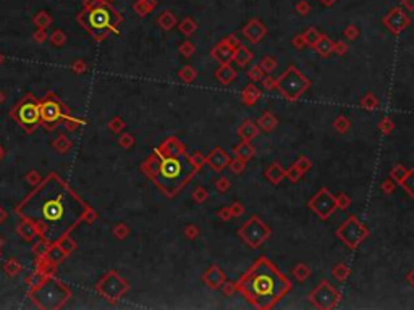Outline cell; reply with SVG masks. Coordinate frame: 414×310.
Returning <instances> with one entry per match:
<instances>
[{"label":"cell","instance_id":"cell-1","mask_svg":"<svg viewBox=\"0 0 414 310\" xmlns=\"http://www.w3.org/2000/svg\"><path fill=\"white\" fill-rule=\"evenodd\" d=\"M81 212L79 202L55 178H49L21 206V213L38 223L47 239H57L67 233L76 223Z\"/></svg>","mask_w":414,"mask_h":310},{"label":"cell","instance_id":"cell-2","mask_svg":"<svg viewBox=\"0 0 414 310\" xmlns=\"http://www.w3.org/2000/svg\"><path fill=\"white\" fill-rule=\"evenodd\" d=\"M144 171L167 197H173L199 170L191 162L186 145L178 138H168L147 159Z\"/></svg>","mask_w":414,"mask_h":310},{"label":"cell","instance_id":"cell-3","mask_svg":"<svg viewBox=\"0 0 414 310\" xmlns=\"http://www.w3.org/2000/svg\"><path fill=\"white\" fill-rule=\"evenodd\" d=\"M235 285L236 292H240L249 306L257 310L274 309L293 289L290 278L265 255L259 257Z\"/></svg>","mask_w":414,"mask_h":310},{"label":"cell","instance_id":"cell-4","mask_svg":"<svg viewBox=\"0 0 414 310\" xmlns=\"http://www.w3.org/2000/svg\"><path fill=\"white\" fill-rule=\"evenodd\" d=\"M311 80L304 76L295 65H290L286 70L277 78V91L290 102L301 99L309 91Z\"/></svg>","mask_w":414,"mask_h":310},{"label":"cell","instance_id":"cell-5","mask_svg":"<svg viewBox=\"0 0 414 310\" xmlns=\"http://www.w3.org/2000/svg\"><path fill=\"white\" fill-rule=\"evenodd\" d=\"M335 234L348 249L356 250L359 246L363 244V241L369 238L370 233H369V228L361 222L356 215H349V217L338 227Z\"/></svg>","mask_w":414,"mask_h":310},{"label":"cell","instance_id":"cell-6","mask_svg":"<svg viewBox=\"0 0 414 310\" xmlns=\"http://www.w3.org/2000/svg\"><path fill=\"white\" fill-rule=\"evenodd\" d=\"M236 234L243 239V243L253 249H259L270 238L272 229L265 222H262L257 215H251L248 222L236 231Z\"/></svg>","mask_w":414,"mask_h":310},{"label":"cell","instance_id":"cell-7","mask_svg":"<svg viewBox=\"0 0 414 310\" xmlns=\"http://www.w3.org/2000/svg\"><path fill=\"white\" fill-rule=\"evenodd\" d=\"M307 299H309V302L316 309L332 310L338 306L340 301H342V294L335 289V286H333L330 281L322 280L319 285L309 292Z\"/></svg>","mask_w":414,"mask_h":310},{"label":"cell","instance_id":"cell-8","mask_svg":"<svg viewBox=\"0 0 414 310\" xmlns=\"http://www.w3.org/2000/svg\"><path fill=\"white\" fill-rule=\"evenodd\" d=\"M307 208H311V212L317 215L321 220L327 222L337 210L335 196H333L327 187H321L319 191L307 201Z\"/></svg>","mask_w":414,"mask_h":310},{"label":"cell","instance_id":"cell-9","mask_svg":"<svg viewBox=\"0 0 414 310\" xmlns=\"http://www.w3.org/2000/svg\"><path fill=\"white\" fill-rule=\"evenodd\" d=\"M17 118H18V122L24 126V128L33 129L34 126L39 123V118H41L38 105H36L34 102L23 103L17 110Z\"/></svg>","mask_w":414,"mask_h":310},{"label":"cell","instance_id":"cell-10","mask_svg":"<svg viewBox=\"0 0 414 310\" xmlns=\"http://www.w3.org/2000/svg\"><path fill=\"white\" fill-rule=\"evenodd\" d=\"M114 12L107 7H95L94 10H91V13H89V26H91L92 29H105L109 28L110 24H112V20H114Z\"/></svg>","mask_w":414,"mask_h":310},{"label":"cell","instance_id":"cell-11","mask_svg":"<svg viewBox=\"0 0 414 310\" xmlns=\"http://www.w3.org/2000/svg\"><path fill=\"white\" fill-rule=\"evenodd\" d=\"M384 24L393 34H401L410 26V18H408V15L403 13V10L395 8L384 18Z\"/></svg>","mask_w":414,"mask_h":310},{"label":"cell","instance_id":"cell-12","mask_svg":"<svg viewBox=\"0 0 414 310\" xmlns=\"http://www.w3.org/2000/svg\"><path fill=\"white\" fill-rule=\"evenodd\" d=\"M230 155L228 152H225L222 147H215L209 152V155H206V165L210 166L212 171L215 173H222L230 164Z\"/></svg>","mask_w":414,"mask_h":310},{"label":"cell","instance_id":"cell-13","mask_svg":"<svg viewBox=\"0 0 414 310\" xmlns=\"http://www.w3.org/2000/svg\"><path fill=\"white\" fill-rule=\"evenodd\" d=\"M203 281L209 289H220L222 285L227 281V275L219 265H210L209 269L204 271Z\"/></svg>","mask_w":414,"mask_h":310},{"label":"cell","instance_id":"cell-14","mask_svg":"<svg viewBox=\"0 0 414 310\" xmlns=\"http://www.w3.org/2000/svg\"><path fill=\"white\" fill-rule=\"evenodd\" d=\"M243 34H245V38L249 42L257 44V42H261L265 38V34H267V28H265L259 20H251L245 28H243Z\"/></svg>","mask_w":414,"mask_h":310},{"label":"cell","instance_id":"cell-15","mask_svg":"<svg viewBox=\"0 0 414 310\" xmlns=\"http://www.w3.org/2000/svg\"><path fill=\"white\" fill-rule=\"evenodd\" d=\"M233 54H235V50H233L225 41L219 42V44H217L214 49L210 50V57H212L214 60L219 62L220 65L233 62Z\"/></svg>","mask_w":414,"mask_h":310},{"label":"cell","instance_id":"cell-16","mask_svg":"<svg viewBox=\"0 0 414 310\" xmlns=\"http://www.w3.org/2000/svg\"><path fill=\"white\" fill-rule=\"evenodd\" d=\"M215 80L224 86H230V84L236 80V70L230 63H224L219 66V70L215 71Z\"/></svg>","mask_w":414,"mask_h":310},{"label":"cell","instance_id":"cell-17","mask_svg":"<svg viewBox=\"0 0 414 310\" xmlns=\"http://www.w3.org/2000/svg\"><path fill=\"white\" fill-rule=\"evenodd\" d=\"M259 133H261V129H259V126L256 123H253L251 120H245L240 128H238V136L241 138V141H249L251 143L253 139H256Z\"/></svg>","mask_w":414,"mask_h":310},{"label":"cell","instance_id":"cell-18","mask_svg":"<svg viewBox=\"0 0 414 310\" xmlns=\"http://www.w3.org/2000/svg\"><path fill=\"white\" fill-rule=\"evenodd\" d=\"M261 96H262L261 87H257L256 83H249L241 92V102L248 105V107H251V105H254L261 99Z\"/></svg>","mask_w":414,"mask_h":310},{"label":"cell","instance_id":"cell-19","mask_svg":"<svg viewBox=\"0 0 414 310\" xmlns=\"http://www.w3.org/2000/svg\"><path fill=\"white\" fill-rule=\"evenodd\" d=\"M265 178H267V181L270 185H280L283 180H285V168L278 164V162H272L267 170H265Z\"/></svg>","mask_w":414,"mask_h":310},{"label":"cell","instance_id":"cell-20","mask_svg":"<svg viewBox=\"0 0 414 310\" xmlns=\"http://www.w3.org/2000/svg\"><path fill=\"white\" fill-rule=\"evenodd\" d=\"M233 154H235V157H238V159L249 162L251 159H254V155H256V149L249 144V141H241L240 144H236L233 147Z\"/></svg>","mask_w":414,"mask_h":310},{"label":"cell","instance_id":"cell-21","mask_svg":"<svg viewBox=\"0 0 414 310\" xmlns=\"http://www.w3.org/2000/svg\"><path fill=\"white\" fill-rule=\"evenodd\" d=\"M256 124L259 126V129L264 131V133H270V131H274L275 126L278 124V118L275 117L272 112H265L257 118Z\"/></svg>","mask_w":414,"mask_h":310},{"label":"cell","instance_id":"cell-22","mask_svg":"<svg viewBox=\"0 0 414 310\" xmlns=\"http://www.w3.org/2000/svg\"><path fill=\"white\" fill-rule=\"evenodd\" d=\"M314 50L317 52V55L322 57V59H325L330 54H333V41L328 38V36H321V39L316 42L314 45Z\"/></svg>","mask_w":414,"mask_h":310},{"label":"cell","instance_id":"cell-23","mask_svg":"<svg viewBox=\"0 0 414 310\" xmlns=\"http://www.w3.org/2000/svg\"><path fill=\"white\" fill-rule=\"evenodd\" d=\"M41 118H44L46 122H55L60 118V107L54 102H46L41 108Z\"/></svg>","mask_w":414,"mask_h":310},{"label":"cell","instance_id":"cell-24","mask_svg":"<svg viewBox=\"0 0 414 310\" xmlns=\"http://www.w3.org/2000/svg\"><path fill=\"white\" fill-rule=\"evenodd\" d=\"M253 59H254V54L245 45H240L235 50V54H233V62H235L238 66H246Z\"/></svg>","mask_w":414,"mask_h":310},{"label":"cell","instance_id":"cell-25","mask_svg":"<svg viewBox=\"0 0 414 310\" xmlns=\"http://www.w3.org/2000/svg\"><path fill=\"white\" fill-rule=\"evenodd\" d=\"M351 275V270L349 267L345 264V262H337L335 265L332 267V276L335 278L338 283H345Z\"/></svg>","mask_w":414,"mask_h":310},{"label":"cell","instance_id":"cell-26","mask_svg":"<svg viewBox=\"0 0 414 310\" xmlns=\"http://www.w3.org/2000/svg\"><path fill=\"white\" fill-rule=\"evenodd\" d=\"M359 105H361V108L369 110V112H374V110L379 108L380 103H379V99L375 97L374 92H368V94H364V96L361 97Z\"/></svg>","mask_w":414,"mask_h":310},{"label":"cell","instance_id":"cell-27","mask_svg":"<svg viewBox=\"0 0 414 310\" xmlns=\"http://www.w3.org/2000/svg\"><path fill=\"white\" fill-rule=\"evenodd\" d=\"M311 275H312V271H311V269H309V267H307L306 264L299 262V264L295 265V269H293V276H295L296 281L304 283V281L309 280Z\"/></svg>","mask_w":414,"mask_h":310},{"label":"cell","instance_id":"cell-28","mask_svg":"<svg viewBox=\"0 0 414 310\" xmlns=\"http://www.w3.org/2000/svg\"><path fill=\"white\" fill-rule=\"evenodd\" d=\"M333 129L337 131L340 134H346L349 129H351V122H349L348 117H345V115H338V117L333 120Z\"/></svg>","mask_w":414,"mask_h":310},{"label":"cell","instance_id":"cell-29","mask_svg":"<svg viewBox=\"0 0 414 310\" xmlns=\"http://www.w3.org/2000/svg\"><path fill=\"white\" fill-rule=\"evenodd\" d=\"M400 186L405 189V192L408 194V196H410L411 199H414V168L408 170L406 176L400 181Z\"/></svg>","mask_w":414,"mask_h":310},{"label":"cell","instance_id":"cell-30","mask_svg":"<svg viewBox=\"0 0 414 310\" xmlns=\"http://www.w3.org/2000/svg\"><path fill=\"white\" fill-rule=\"evenodd\" d=\"M178 76L183 83H193L196 80V76H198V71H196L193 66L186 65L178 71Z\"/></svg>","mask_w":414,"mask_h":310},{"label":"cell","instance_id":"cell-31","mask_svg":"<svg viewBox=\"0 0 414 310\" xmlns=\"http://www.w3.org/2000/svg\"><path fill=\"white\" fill-rule=\"evenodd\" d=\"M259 66L262 68V71L265 73V75H272V73L275 71V68H277V60H275L274 57H269V55L262 57Z\"/></svg>","mask_w":414,"mask_h":310},{"label":"cell","instance_id":"cell-32","mask_svg":"<svg viewBox=\"0 0 414 310\" xmlns=\"http://www.w3.org/2000/svg\"><path fill=\"white\" fill-rule=\"evenodd\" d=\"M377 128H379V131L382 134H385V136H389L393 133V129H395V122L391 120L390 117H385V118H382L379 124H377Z\"/></svg>","mask_w":414,"mask_h":310},{"label":"cell","instance_id":"cell-33","mask_svg":"<svg viewBox=\"0 0 414 310\" xmlns=\"http://www.w3.org/2000/svg\"><path fill=\"white\" fill-rule=\"evenodd\" d=\"M406 173H408V168L405 165L398 164L390 170V178L396 183V185H400V181L406 176Z\"/></svg>","mask_w":414,"mask_h":310},{"label":"cell","instance_id":"cell-34","mask_svg":"<svg viewBox=\"0 0 414 310\" xmlns=\"http://www.w3.org/2000/svg\"><path fill=\"white\" fill-rule=\"evenodd\" d=\"M228 170H230L233 175H241V173L246 170V162L235 157V159H231L230 164H228Z\"/></svg>","mask_w":414,"mask_h":310},{"label":"cell","instance_id":"cell-35","mask_svg":"<svg viewBox=\"0 0 414 310\" xmlns=\"http://www.w3.org/2000/svg\"><path fill=\"white\" fill-rule=\"evenodd\" d=\"M302 36H304V41H306L307 47H314L316 42L321 39L322 34L316 28H309L307 31H304V34H302Z\"/></svg>","mask_w":414,"mask_h":310},{"label":"cell","instance_id":"cell-36","mask_svg":"<svg viewBox=\"0 0 414 310\" xmlns=\"http://www.w3.org/2000/svg\"><path fill=\"white\" fill-rule=\"evenodd\" d=\"M191 197H193V201L196 204H204L207 202V199H209V191L203 186H198L193 191V194H191Z\"/></svg>","mask_w":414,"mask_h":310},{"label":"cell","instance_id":"cell-37","mask_svg":"<svg viewBox=\"0 0 414 310\" xmlns=\"http://www.w3.org/2000/svg\"><path fill=\"white\" fill-rule=\"evenodd\" d=\"M293 165L298 168V170L302 173V175H304V173H307V171H309L311 168H312V162H311L309 157L301 155V157H298V160H296Z\"/></svg>","mask_w":414,"mask_h":310},{"label":"cell","instance_id":"cell-38","mask_svg":"<svg viewBox=\"0 0 414 310\" xmlns=\"http://www.w3.org/2000/svg\"><path fill=\"white\" fill-rule=\"evenodd\" d=\"M335 202H337V210H348L349 206H351V197L348 194L342 192L335 196Z\"/></svg>","mask_w":414,"mask_h":310},{"label":"cell","instance_id":"cell-39","mask_svg":"<svg viewBox=\"0 0 414 310\" xmlns=\"http://www.w3.org/2000/svg\"><path fill=\"white\" fill-rule=\"evenodd\" d=\"M175 21H177V20H175V17H173V15L170 13V12H165L161 18H159V23H161V26H162V28L165 29V31H168V29L173 28V26H175Z\"/></svg>","mask_w":414,"mask_h":310},{"label":"cell","instance_id":"cell-40","mask_svg":"<svg viewBox=\"0 0 414 310\" xmlns=\"http://www.w3.org/2000/svg\"><path fill=\"white\" fill-rule=\"evenodd\" d=\"M301 176H302V173L296 168L295 165H291L290 168H286L285 170V178L288 180L290 183H296V181H299L301 180Z\"/></svg>","mask_w":414,"mask_h":310},{"label":"cell","instance_id":"cell-41","mask_svg":"<svg viewBox=\"0 0 414 310\" xmlns=\"http://www.w3.org/2000/svg\"><path fill=\"white\" fill-rule=\"evenodd\" d=\"M265 76V73L262 71V68L256 65V66H253L251 70L248 71V78L251 80V83H261V80Z\"/></svg>","mask_w":414,"mask_h":310},{"label":"cell","instance_id":"cell-42","mask_svg":"<svg viewBox=\"0 0 414 310\" xmlns=\"http://www.w3.org/2000/svg\"><path fill=\"white\" fill-rule=\"evenodd\" d=\"M396 189V183L391 180V178H387L385 181L380 183V191L385 194V196H390L391 192H395Z\"/></svg>","mask_w":414,"mask_h":310},{"label":"cell","instance_id":"cell-43","mask_svg":"<svg viewBox=\"0 0 414 310\" xmlns=\"http://www.w3.org/2000/svg\"><path fill=\"white\" fill-rule=\"evenodd\" d=\"M196 28H198V26H196V23L191 18H188V20H184L182 24H180V31H182L183 34H186V36H191L196 31Z\"/></svg>","mask_w":414,"mask_h":310},{"label":"cell","instance_id":"cell-44","mask_svg":"<svg viewBox=\"0 0 414 310\" xmlns=\"http://www.w3.org/2000/svg\"><path fill=\"white\" fill-rule=\"evenodd\" d=\"M230 187H231V183H230V180H228L227 176H220L219 180L215 181V189L219 192H222V194L230 191Z\"/></svg>","mask_w":414,"mask_h":310},{"label":"cell","instance_id":"cell-45","mask_svg":"<svg viewBox=\"0 0 414 310\" xmlns=\"http://www.w3.org/2000/svg\"><path fill=\"white\" fill-rule=\"evenodd\" d=\"M191 162L198 170H203V166L206 165V155H203L201 152H193L191 154Z\"/></svg>","mask_w":414,"mask_h":310},{"label":"cell","instance_id":"cell-46","mask_svg":"<svg viewBox=\"0 0 414 310\" xmlns=\"http://www.w3.org/2000/svg\"><path fill=\"white\" fill-rule=\"evenodd\" d=\"M261 84H262V87L265 89V91H272V89H277V78L265 75L261 80Z\"/></svg>","mask_w":414,"mask_h":310},{"label":"cell","instance_id":"cell-47","mask_svg":"<svg viewBox=\"0 0 414 310\" xmlns=\"http://www.w3.org/2000/svg\"><path fill=\"white\" fill-rule=\"evenodd\" d=\"M194 50H196V47H194V44H191L189 41H184L182 45H180V54H182L183 57H191L194 54Z\"/></svg>","mask_w":414,"mask_h":310},{"label":"cell","instance_id":"cell-48","mask_svg":"<svg viewBox=\"0 0 414 310\" xmlns=\"http://www.w3.org/2000/svg\"><path fill=\"white\" fill-rule=\"evenodd\" d=\"M220 289H222V294H224V296L230 297L236 292V285L233 281H225L224 285H222Z\"/></svg>","mask_w":414,"mask_h":310},{"label":"cell","instance_id":"cell-49","mask_svg":"<svg viewBox=\"0 0 414 310\" xmlns=\"http://www.w3.org/2000/svg\"><path fill=\"white\" fill-rule=\"evenodd\" d=\"M345 38H346L348 41H356L359 38V29H358V26H354V24H349L346 29H345Z\"/></svg>","mask_w":414,"mask_h":310},{"label":"cell","instance_id":"cell-50","mask_svg":"<svg viewBox=\"0 0 414 310\" xmlns=\"http://www.w3.org/2000/svg\"><path fill=\"white\" fill-rule=\"evenodd\" d=\"M199 228L196 227V225H188L186 228H184V236H186L188 239L191 241H194V239H198L199 238Z\"/></svg>","mask_w":414,"mask_h":310},{"label":"cell","instance_id":"cell-51","mask_svg":"<svg viewBox=\"0 0 414 310\" xmlns=\"http://www.w3.org/2000/svg\"><path fill=\"white\" fill-rule=\"evenodd\" d=\"M230 210H231V215H233V218H240L243 213H245V206H243L241 202H238L235 201L230 206Z\"/></svg>","mask_w":414,"mask_h":310},{"label":"cell","instance_id":"cell-52","mask_svg":"<svg viewBox=\"0 0 414 310\" xmlns=\"http://www.w3.org/2000/svg\"><path fill=\"white\" fill-rule=\"evenodd\" d=\"M217 217H219L222 222H230V220L233 218V215H231V210H230V206H225V207H222L219 212H217Z\"/></svg>","mask_w":414,"mask_h":310},{"label":"cell","instance_id":"cell-53","mask_svg":"<svg viewBox=\"0 0 414 310\" xmlns=\"http://www.w3.org/2000/svg\"><path fill=\"white\" fill-rule=\"evenodd\" d=\"M346 52H348V45L345 44L343 41L333 42V54H337V55H345Z\"/></svg>","mask_w":414,"mask_h":310},{"label":"cell","instance_id":"cell-54","mask_svg":"<svg viewBox=\"0 0 414 310\" xmlns=\"http://www.w3.org/2000/svg\"><path fill=\"white\" fill-rule=\"evenodd\" d=\"M291 44H293L296 49L298 50H301V49H304V47H307V44H306V41H304V36L302 34H298V36H295L293 38V41H291Z\"/></svg>","mask_w":414,"mask_h":310},{"label":"cell","instance_id":"cell-55","mask_svg":"<svg viewBox=\"0 0 414 310\" xmlns=\"http://www.w3.org/2000/svg\"><path fill=\"white\" fill-rule=\"evenodd\" d=\"M224 41L227 42V44H228V45H230V47H231V49H233V50H236V49H238V47H240V45H241V44H240V41H238V38H236V36H235V34H230V36H228V38H225Z\"/></svg>","mask_w":414,"mask_h":310},{"label":"cell","instance_id":"cell-56","mask_svg":"<svg viewBox=\"0 0 414 310\" xmlns=\"http://www.w3.org/2000/svg\"><path fill=\"white\" fill-rule=\"evenodd\" d=\"M296 10H298L299 15H307V13H309L311 8H309V5H307L306 2H299L298 7H296Z\"/></svg>","mask_w":414,"mask_h":310},{"label":"cell","instance_id":"cell-57","mask_svg":"<svg viewBox=\"0 0 414 310\" xmlns=\"http://www.w3.org/2000/svg\"><path fill=\"white\" fill-rule=\"evenodd\" d=\"M406 281H408V285L414 288V270H411V271L406 275Z\"/></svg>","mask_w":414,"mask_h":310},{"label":"cell","instance_id":"cell-58","mask_svg":"<svg viewBox=\"0 0 414 310\" xmlns=\"http://www.w3.org/2000/svg\"><path fill=\"white\" fill-rule=\"evenodd\" d=\"M408 7V10H414V0H405V2H403Z\"/></svg>","mask_w":414,"mask_h":310},{"label":"cell","instance_id":"cell-59","mask_svg":"<svg viewBox=\"0 0 414 310\" xmlns=\"http://www.w3.org/2000/svg\"><path fill=\"white\" fill-rule=\"evenodd\" d=\"M322 2L325 3V5H332L333 2H335V0H322Z\"/></svg>","mask_w":414,"mask_h":310}]
</instances>
